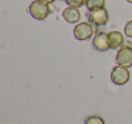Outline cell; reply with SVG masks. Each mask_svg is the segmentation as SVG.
<instances>
[{
  "mask_svg": "<svg viewBox=\"0 0 132 124\" xmlns=\"http://www.w3.org/2000/svg\"><path fill=\"white\" fill-rule=\"evenodd\" d=\"M29 13L36 20H44L51 13L49 4L41 0H35L29 6Z\"/></svg>",
  "mask_w": 132,
  "mask_h": 124,
  "instance_id": "cell-1",
  "label": "cell"
},
{
  "mask_svg": "<svg viewBox=\"0 0 132 124\" xmlns=\"http://www.w3.org/2000/svg\"><path fill=\"white\" fill-rule=\"evenodd\" d=\"M116 63L123 67L129 68L132 66V44H126L119 47L116 55Z\"/></svg>",
  "mask_w": 132,
  "mask_h": 124,
  "instance_id": "cell-2",
  "label": "cell"
},
{
  "mask_svg": "<svg viewBox=\"0 0 132 124\" xmlns=\"http://www.w3.org/2000/svg\"><path fill=\"white\" fill-rule=\"evenodd\" d=\"M88 20L92 25H95L97 26H102L107 25L110 18L108 10L105 7L96 8V9L90 10L87 15Z\"/></svg>",
  "mask_w": 132,
  "mask_h": 124,
  "instance_id": "cell-3",
  "label": "cell"
},
{
  "mask_svg": "<svg viewBox=\"0 0 132 124\" xmlns=\"http://www.w3.org/2000/svg\"><path fill=\"white\" fill-rule=\"evenodd\" d=\"M94 34V27L90 22H81L73 29V35L79 41L90 40Z\"/></svg>",
  "mask_w": 132,
  "mask_h": 124,
  "instance_id": "cell-4",
  "label": "cell"
},
{
  "mask_svg": "<svg viewBox=\"0 0 132 124\" xmlns=\"http://www.w3.org/2000/svg\"><path fill=\"white\" fill-rule=\"evenodd\" d=\"M110 79L116 85H124L129 81L130 72L128 68L121 65H116L113 67L110 73Z\"/></svg>",
  "mask_w": 132,
  "mask_h": 124,
  "instance_id": "cell-5",
  "label": "cell"
},
{
  "mask_svg": "<svg viewBox=\"0 0 132 124\" xmlns=\"http://www.w3.org/2000/svg\"><path fill=\"white\" fill-rule=\"evenodd\" d=\"M94 48L98 51L105 52L110 49V45L108 43V33L105 32H99L97 35L94 36L92 41Z\"/></svg>",
  "mask_w": 132,
  "mask_h": 124,
  "instance_id": "cell-6",
  "label": "cell"
},
{
  "mask_svg": "<svg viewBox=\"0 0 132 124\" xmlns=\"http://www.w3.org/2000/svg\"><path fill=\"white\" fill-rule=\"evenodd\" d=\"M124 35L119 31H111L108 33V43L110 48L118 49L124 44Z\"/></svg>",
  "mask_w": 132,
  "mask_h": 124,
  "instance_id": "cell-7",
  "label": "cell"
},
{
  "mask_svg": "<svg viewBox=\"0 0 132 124\" xmlns=\"http://www.w3.org/2000/svg\"><path fill=\"white\" fill-rule=\"evenodd\" d=\"M62 17L66 22L70 24H75L81 19V12L78 7L68 6L62 11Z\"/></svg>",
  "mask_w": 132,
  "mask_h": 124,
  "instance_id": "cell-8",
  "label": "cell"
},
{
  "mask_svg": "<svg viewBox=\"0 0 132 124\" xmlns=\"http://www.w3.org/2000/svg\"><path fill=\"white\" fill-rule=\"evenodd\" d=\"M105 4H106V0H87L85 6L87 9L90 11L96 8L105 7Z\"/></svg>",
  "mask_w": 132,
  "mask_h": 124,
  "instance_id": "cell-9",
  "label": "cell"
},
{
  "mask_svg": "<svg viewBox=\"0 0 132 124\" xmlns=\"http://www.w3.org/2000/svg\"><path fill=\"white\" fill-rule=\"evenodd\" d=\"M85 124H105V121L103 118L97 115H92L86 119Z\"/></svg>",
  "mask_w": 132,
  "mask_h": 124,
  "instance_id": "cell-10",
  "label": "cell"
},
{
  "mask_svg": "<svg viewBox=\"0 0 132 124\" xmlns=\"http://www.w3.org/2000/svg\"><path fill=\"white\" fill-rule=\"evenodd\" d=\"M66 4L69 6L72 7H81L82 6H85L87 0H65Z\"/></svg>",
  "mask_w": 132,
  "mask_h": 124,
  "instance_id": "cell-11",
  "label": "cell"
},
{
  "mask_svg": "<svg viewBox=\"0 0 132 124\" xmlns=\"http://www.w3.org/2000/svg\"><path fill=\"white\" fill-rule=\"evenodd\" d=\"M124 34L126 36L132 38V20H129L126 23L124 27Z\"/></svg>",
  "mask_w": 132,
  "mask_h": 124,
  "instance_id": "cell-12",
  "label": "cell"
},
{
  "mask_svg": "<svg viewBox=\"0 0 132 124\" xmlns=\"http://www.w3.org/2000/svg\"><path fill=\"white\" fill-rule=\"evenodd\" d=\"M41 1H43V2L44 3H47V4H52V3H53L55 1V0H41Z\"/></svg>",
  "mask_w": 132,
  "mask_h": 124,
  "instance_id": "cell-13",
  "label": "cell"
},
{
  "mask_svg": "<svg viewBox=\"0 0 132 124\" xmlns=\"http://www.w3.org/2000/svg\"><path fill=\"white\" fill-rule=\"evenodd\" d=\"M126 1H128V3H131L132 4V0H126Z\"/></svg>",
  "mask_w": 132,
  "mask_h": 124,
  "instance_id": "cell-14",
  "label": "cell"
}]
</instances>
